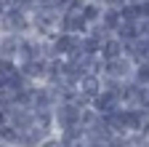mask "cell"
I'll return each mask as SVG.
<instances>
[{"label": "cell", "mask_w": 149, "mask_h": 147, "mask_svg": "<svg viewBox=\"0 0 149 147\" xmlns=\"http://www.w3.org/2000/svg\"><path fill=\"white\" fill-rule=\"evenodd\" d=\"M80 110L77 104H69V102H61L56 104L51 113H53V131H69V128H80Z\"/></svg>", "instance_id": "cell-1"}, {"label": "cell", "mask_w": 149, "mask_h": 147, "mask_svg": "<svg viewBox=\"0 0 149 147\" xmlns=\"http://www.w3.org/2000/svg\"><path fill=\"white\" fill-rule=\"evenodd\" d=\"M0 35H29V16L16 8H6L0 13Z\"/></svg>", "instance_id": "cell-2"}, {"label": "cell", "mask_w": 149, "mask_h": 147, "mask_svg": "<svg viewBox=\"0 0 149 147\" xmlns=\"http://www.w3.org/2000/svg\"><path fill=\"white\" fill-rule=\"evenodd\" d=\"M133 62L120 56V59H112V62H104V70H101V78H109V80H130V75H133Z\"/></svg>", "instance_id": "cell-3"}, {"label": "cell", "mask_w": 149, "mask_h": 147, "mask_svg": "<svg viewBox=\"0 0 149 147\" xmlns=\"http://www.w3.org/2000/svg\"><path fill=\"white\" fill-rule=\"evenodd\" d=\"M59 32L80 38V35L88 32V24H85V19L80 16V11H64V13H59Z\"/></svg>", "instance_id": "cell-4"}, {"label": "cell", "mask_w": 149, "mask_h": 147, "mask_svg": "<svg viewBox=\"0 0 149 147\" xmlns=\"http://www.w3.org/2000/svg\"><path fill=\"white\" fill-rule=\"evenodd\" d=\"M117 11L123 16V22L149 19V0H123V3H117Z\"/></svg>", "instance_id": "cell-5"}, {"label": "cell", "mask_w": 149, "mask_h": 147, "mask_svg": "<svg viewBox=\"0 0 149 147\" xmlns=\"http://www.w3.org/2000/svg\"><path fill=\"white\" fill-rule=\"evenodd\" d=\"M123 56L130 59L133 64L149 62V38H136L133 43H125L123 46Z\"/></svg>", "instance_id": "cell-6"}, {"label": "cell", "mask_w": 149, "mask_h": 147, "mask_svg": "<svg viewBox=\"0 0 149 147\" xmlns=\"http://www.w3.org/2000/svg\"><path fill=\"white\" fill-rule=\"evenodd\" d=\"M93 113H99L101 118H107V115H112V113H117V110L123 107L120 104V99H117V94H109V91H101V94L93 99L91 104H88Z\"/></svg>", "instance_id": "cell-7"}, {"label": "cell", "mask_w": 149, "mask_h": 147, "mask_svg": "<svg viewBox=\"0 0 149 147\" xmlns=\"http://www.w3.org/2000/svg\"><path fill=\"white\" fill-rule=\"evenodd\" d=\"M6 123L13 128V131H27V128H32V110H27V107H11L6 113Z\"/></svg>", "instance_id": "cell-8"}, {"label": "cell", "mask_w": 149, "mask_h": 147, "mask_svg": "<svg viewBox=\"0 0 149 147\" xmlns=\"http://www.w3.org/2000/svg\"><path fill=\"white\" fill-rule=\"evenodd\" d=\"M120 22H123V16H120L117 6H104V11H101V16H99V22H96V27H99L104 35H115L117 27H120Z\"/></svg>", "instance_id": "cell-9"}, {"label": "cell", "mask_w": 149, "mask_h": 147, "mask_svg": "<svg viewBox=\"0 0 149 147\" xmlns=\"http://www.w3.org/2000/svg\"><path fill=\"white\" fill-rule=\"evenodd\" d=\"M77 94L91 104L93 99L101 94V78H99V75H83V78L77 80Z\"/></svg>", "instance_id": "cell-10"}, {"label": "cell", "mask_w": 149, "mask_h": 147, "mask_svg": "<svg viewBox=\"0 0 149 147\" xmlns=\"http://www.w3.org/2000/svg\"><path fill=\"white\" fill-rule=\"evenodd\" d=\"M123 56V43L115 38V35H107L99 46V59L101 62H112V59H120Z\"/></svg>", "instance_id": "cell-11"}, {"label": "cell", "mask_w": 149, "mask_h": 147, "mask_svg": "<svg viewBox=\"0 0 149 147\" xmlns=\"http://www.w3.org/2000/svg\"><path fill=\"white\" fill-rule=\"evenodd\" d=\"M24 35H0V59H16L19 43H22Z\"/></svg>", "instance_id": "cell-12"}, {"label": "cell", "mask_w": 149, "mask_h": 147, "mask_svg": "<svg viewBox=\"0 0 149 147\" xmlns=\"http://www.w3.org/2000/svg\"><path fill=\"white\" fill-rule=\"evenodd\" d=\"M101 11H104V6L99 3V0H85V3L80 6V16L85 19V24H88V27L99 22V16H101Z\"/></svg>", "instance_id": "cell-13"}, {"label": "cell", "mask_w": 149, "mask_h": 147, "mask_svg": "<svg viewBox=\"0 0 149 147\" xmlns=\"http://www.w3.org/2000/svg\"><path fill=\"white\" fill-rule=\"evenodd\" d=\"M130 80H133L136 86H149V62L136 64V67H133V75H130Z\"/></svg>", "instance_id": "cell-14"}, {"label": "cell", "mask_w": 149, "mask_h": 147, "mask_svg": "<svg viewBox=\"0 0 149 147\" xmlns=\"http://www.w3.org/2000/svg\"><path fill=\"white\" fill-rule=\"evenodd\" d=\"M6 8H13V0H0V11H6Z\"/></svg>", "instance_id": "cell-15"}]
</instances>
